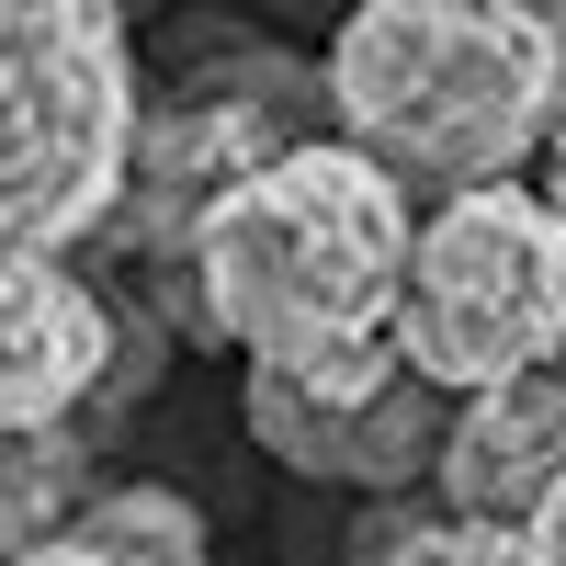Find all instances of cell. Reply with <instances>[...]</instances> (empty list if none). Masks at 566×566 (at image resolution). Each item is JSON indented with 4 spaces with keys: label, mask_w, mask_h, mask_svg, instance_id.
<instances>
[{
    "label": "cell",
    "mask_w": 566,
    "mask_h": 566,
    "mask_svg": "<svg viewBox=\"0 0 566 566\" xmlns=\"http://www.w3.org/2000/svg\"><path fill=\"white\" fill-rule=\"evenodd\" d=\"M193 306L283 397H374L397 374L408 193L340 136H283L181 227Z\"/></svg>",
    "instance_id": "1"
},
{
    "label": "cell",
    "mask_w": 566,
    "mask_h": 566,
    "mask_svg": "<svg viewBox=\"0 0 566 566\" xmlns=\"http://www.w3.org/2000/svg\"><path fill=\"white\" fill-rule=\"evenodd\" d=\"M328 114L397 193H488L566 125V0H374L328 34Z\"/></svg>",
    "instance_id": "2"
},
{
    "label": "cell",
    "mask_w": 566,
    "mask_h": 566,
    "mask_svg": "<svg viewBox=\"0 0 566 566\" xmlns=\"http://www.w3.org/2000/svg\"><path fill=\"white\" fill-rule=\"evenodd\" d=\"M136 125V45L103 0H0V261L114 227Z\"/></svg>",
    "instance_id": "3"
},
{
    "label": "cell",
    "mask_w": 566,
    "mask_h": 566,
    "mask_svg": "<svg viewBox=\"0 0 566 566\" xmlns=\"http://www.w3.org/2000/svg\"><path fill=\"white\" fill-rule=\"evenodd\" d=\"M566 352V227L533 181L442 193L408 216V272H397V374L453 397L555 374Z\"/></svg>",
    "instance_id": "4"
},
{
    "label": "cell",
    "mask_w": 566,
    "mask_h": 566,
    "mask_svg": "<svg viewBox=\"0 0 566 566\" xmlns=\"http://www.w3.org/2000/svg\"><path fill=\"white\" fill-rule=\"evenodd\" d=\"M250 442L283 464V476H317V488H363V499H397L431 476V453H442V397L431 386H408V374H386L374 397H283L250 374Z\"/></svg>",
    "instance_id": "5"
},
{
    "label": "cell",
    "mask_w": 566,
    "mask_h": 566,
    "mask_svg": "<svg viewBox=\"0 0 566 566\" xmlns=\"http://www.w3.org/2000/svg\"><path fill=\"white\" fill-rule=\"evenodd\" d=\"M114 374V306L69 261H0V442L80 431Z\"/></svg>",
    "instance_id": "6"
},
{
    "label": "cell",
    "mask_w": 566,
    "mask_h": 566,
    "mask_svg": "<svg viewBox=\"0 0 566 566\" xmlns=\"http://www.w3.org/2000/svg\"><path fill=\"white\" fill-rule=\"evenodd\" d=\"M431 488H442L453 522L533 533V510L566 488V374H522V386L453 397L442 453H431Z\"/></svg>",
    "instance_id": "7"
},
{
    "label": "cell",
    "mask_w": 566,
    "mask_h": 566,
    "mask_svg": "<svg viewBox=\"0 0 566 566\" xmlns=\"http://www.w3.org/2000/svg\"><path fill=\"white\" fill-rule=\"evenodd\" d=\"M23 566H216V533L181 488H91Z\"/></svg>",
    "instance_id": "8"
},
{
    "label": "cell",
    "mask_w": 566,
    "mask_h": 566,
    "mask_svg": "<svg viewBox=\"0 0 566 566\" xmlns=\"http://www.w3.org/2000/svg\"><path fill=\"white\" fill-rule=\"evenodd\" d=\"M80 499H91V453H80V431L0 442V566H23Z\"/></svg>",
    "instance_id": "9"
},
{
    "label": "cell",
    "mask_w": 566,
    "mask_h": 566,
    "mask_svg": "<svg viewBox=\"0 0 566 566\" xmlns=\"http://www.w3.org/2000/svg\"><path fill=\"white\" fill-rule=\"evenodd\" d=\"M363 566H533L522 533L499 522H453V510H408V522H363L352 533Z\"/></svg>",
    "instance_id": "10"
},
{
    "label": "cell",
    "mask_w": 566,
    "mask_h": 566,
    "mask_svg": "<svg viewBox=\"0 0 566 566\" xmlns=\"http://www.w3.org/2000/svg\"><path fill=\"white\" fill-rule=\"evenodd\" d=\"M522 544H533V566H566V488L533 510V533H522Z\"/></svg>",
    "instance_id": "11"
},
{
    "label": "cell",
    "mask_w": 566,
    "mask_h": 566,
    "mask_svg": "<svg viewBox=\"0 0 566 566\" xmlns=\"http://www.w3.org/2000/svg\"><path fill=\"white\" fill-rule=\"evenodd\" d=\"M533 193H544V205H555V227H566V125L544 136V181H533Z\"/></svg>",
    "instance_id": "12"
}]
</instances>
